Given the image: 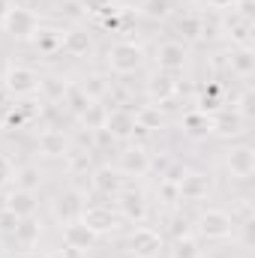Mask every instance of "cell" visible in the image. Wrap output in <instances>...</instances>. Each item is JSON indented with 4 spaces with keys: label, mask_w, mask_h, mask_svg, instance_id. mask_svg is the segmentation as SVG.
Returning <instances> with one entry per match:
<instances>
[{
    "label": "cell",
    "mask_w": 255,
    "mask_h": 258,
    "mask_svg": "<svg viewBox=\"0 0 255 258\" xmlns=\"http://www.w3.org/2000/svg\"><path fill=\"white\" fill-rule=\"evenodd\" d=\"M63 102L69 105V108H72V111H75V114H84V111H87V108L93 105V102L87 99V93H84L81 87H72V84L66 87V93H63Z\"/></svg>",
    "instance_id": "cell-27"
},
{
    "label": "cell",
    "mask_w": 255,
    "mask_h": 258,
    "mask_svg": "<svg viewBox=\"0 0 255 258\" xmlns=\"http://www.w3.org/2000/svg\"><path fill=\"white\" fill-rule=\"evenodd\" d=\"M81 222L99 237V234H105V231H111V228L117 225V216H114V210L105 207V204H84V210H81Z\"/></svg>",
    "instance_id": "cell-7"
},
{
    "label": "cell",
    "mask_w": 255,
    "mask_h": 258,
    "mask_svg": "<svg viewBox=\"0 0 255 258\" xmlns=\"http://www.w3.org/2000/svg\"><path fill=\"white\" fill-rule=\"evenodd\" d=\"M81 90L87 93V99H90V102H96V99L108 90V84H105V78H102V75H90V78H87V84H81Z\"/></svg>",
    "instance_id": "cell-32"
},
{
    "label": "cell",
    "mask_w": 255,
    "mask_h": 258,
    "mask_svg": "<svg viewBox=\"0 0 255 258\" xmlns=\"http://www.w3.org/2000/svg\"><path fill=\"white\" fill-rule=\"evenodd\" d=\"M234 6H237V15H240V18L252 21V12H255V3H252V0H237Z\"/></svg>",
    "instance_id": "cell-41"
},
{
    "label": "cell",
    "mask_w": 255,
    "mask_h": 258,
    "mask_svg": "<svg viewBox=\"0 0 255 258\" xmlns=\"http://www.w3.org/2000/svg\"><path fill=\"white\" fill-rule=\"evenodd\" d=\"M144 15L147 18H156V21H162V18H168L171 15V0H144Z\"/></svg>",
    "instance_id": "cell-29"
},
{
    "label": "cell",
    "mask_w": 255,
    "mask_h": 258,
    "mask_svg": "<svg viewBox=\"0 0 255 258\" xmlns=\"http://www.w3.org/2000/svg\"><path fill=\"white\" fill-rule=\"evenodd\" d=\"M234 111H237L243 120H249V117H252V93H243V96H240V108H234Z\"/></svg>",
    "instance_id": "cell-40"
},
{
    "label": "cell",
    "mask_w": 255,
    "mask_h": 258,
    "mask_svg": "<svg viewBox=\"0 0 255 258\" xmlns=\"http://www.w3.org/2000/svg\"><path fill=\"white\" fill-rule=\"evenodd\" d=\"M222 30H228V36H234L240 45H249V30H252V21H246V18H240L237 12H231L222 24H219Z\"/></svg>",
    "instance_id": "cell-23"
},
{
    "label": "cell",
    "mask_w": 255,
    "mask_h": 258,
    "mask_svg": "<svg viewBox=\"0 0 255 258\" xmlns=\"http://www.w3.org/2000/svg\"><path fill=\"white\" fill-rule=\"evenodd\" d=\"M93 189L102 192V195H117L120 189H123V177H120V171L111 168V165L96 168V174H93Z\"/></svg>",
    "instance_id": "cell-16"
},
{
    "label": "cell",
    "mask_w": 255,
    "mask_h": 258,
    "mask_svg": "<svg viewBox=\"0 0 255 258\" xmlns=\"http://www.w3.org/2000/svg\"><path fill=\"white\" fill-rule=\"evenodd\" d=\"M177 30L183 33V39H198L201 36V15H183Z\"/></svg>",
    "instance_id": "cell-30"
},
{
    "label": "cell",
    "mask_w": 255,
    "mask_h": 258,
    "mask_svg": "<svg viewBox=\"0 0 255 258\" xmlns=\"http://www.w3.org/2000/svg\"><path fill=\"white\" fill-rule=\"evenodd\" d=\"M54 219H60V222H75V219H81V210H84V198L78 189H66L54 198Z\"/></svg>",
    "instance_id": "cell-8"
},
{
    "label": "cell",
    "mask_w": 255,
    "mask_h": 258,
    "mask_svg": "<svg viewBox=\"0 0 255 258\" xmlns=\"http://www.w3.org/2000/svg\"><path fill=\"white\" fill-rule=\"evenodd\" d=\"M141 63H144V54H141V48L135 42H117V45L108 48V66L117 75H129V72H135Z\"/></svg>",
    "instance_id": "cell-4"
},
{
    "label": "cell",
    "mask_w": 255,
    "mask_h": 258,
    "mask_svg": "<svg viewBox=\"0 0 255 258\" xmlns=\"http://www.w3.org/2000/svg\"><path fill=\"white\" fill-rule=\"evenodd\" d=\"M135 123L138 129H159L162 126V114H159V105H144L135 111Z\"/></svg>",
    "instance_id": "cell-26"
},
{
    "label": "cell",
    "mask_w": 255,
    "mask_h": 258,
    "mask_svg": "<svg viewBox=\"0 0 255 258\" xmlns=\"http://www.w3.org/2000/svg\"><path fill=\"white\" fill-rule=\"evenodd\" d=\"M66 87H69V84H66L63 78H42V84H39V90H45L48 99H63Z\"/></svg>",
    "instance_id": "cell-33"
},
{
    "label": "cell",
    "mask_w": 255,
    "mask_h": 258,
    "mask_svg": "<svg viewBox=\"0 0 255 258\" xmlns=\"http://www.w3.org/2000/svg\"><path fill=\"white\" fill-rule=\"evenodd\" d=\"M12 174H15V171H12V162H9V156H3V153H0V189H3V186L12 180Z\"/></svg>",
    "instance_id": "cell-37"
},
{
    "label": "cell",
    "mask_w": 255,
    "mask_h": 258,
    "mask_svg": "<svg viewBox=\"0 0 255 258\" xmlns=\"http://www.w3.org/2000/svg\"><path fill=\"white\" fill-rule=\"evenodd\" d=\"M36 147H39L42 156H63L66 150H69V141H66L63 132H57V129H45V132H39Z\"/></svg>",
    "instance_id": "cell-18"
},
{
    "label": "cell",
    "mask_w": 255,
    "mask_h": 258,
    "mask_svg": "<svg viewBox=\"0 0 255 258\" xmlns=\"http://www.w3.org/2000/svg\"><path fill=\"white\" fill-rule=\"evenodd\" d=\"M246 126V120L231 108V111H216L213 117H210V132H216V135H240Z\"/></svg>",
    "instance_id": "cell-15"
},
{
    "label": "cell",
    "mask_w": 255,
    "mask_h": 258,
    "mask_svg": "<svg viewBox=\"0 0 255 258\" xmlns=\"http://www.w3.org/2000/svg\"><path fill=\"white\" fill-rule=\"evenodd\" d=\"M216 33H222L219 21H216V18H204V15H201V36H216Z\"/></svg>",
    "instance_id": "cell-38"
},
{
    "label": "cell",
    "mask_w": 255,
    "mask_h": 258,
    "mask_svg": "<svg viewBox=\"0 0 255 258\" xmlns=\"http://www.w3.org/2000/svg\"><path fill=\"white\" fill-rule=\"evenodd\" d=\"M63 243L66 246H72V249H81V252H87L93 243H96V234L81 222V219H75V222H66L63 228Z\"/></svg>",
    "instance_id": "cell-12"
},
{
    "label": "cell",
    "mask_w": 255,
    "mask_h": 258,
    "mask_svg": "<svg viewBox=\"0 0 255 258\" xmlns=\"http://www.w3.org/2000/svg\"><path fill=\"white\" fill-rule=\"evenodd\" d=\"M225 165L237 180H249L255 174V150L249 144H237L225 153Z\"/></svg>",
    "instance_id": "cell-6"
},
{
    "label": "cell",
    "mask_w": 255,
    "mask_h": 258,
    "mask_svg": "<svg viewBox=\"0 0 255 258\" xmlns=\"http://www.w3.org/2000/svg\"><path fill=\"white\" fill-rule=\"evenodd\" d=\"M60 9H63L66 18H72V21H81V18L87 15V9H84V3H81V0H66Z\"/></svg>",
    "instance_id": "cell-34"
},
{
    "label": "cell",
    "mask_w": 255,
    "mask_h": 258,
    "mask_svg": "<svg viewBox=\"0 0 255 258\" xmlns=\"http://www.w3.org/2000/svg\"><path fill=\"white\" fill-rule=\"evenodd\" d=\"M195 225H198L201 237H207V240H225L234 231V216L225 213V210H219V207H210V210H204L198 216Z\"/></svg>",
    "instance_id": "cell-1"
},
{
    "label": "cell",
    "mask_w": 255,
    "mask_h": 258,
    "mask_svg": "<svg viewBox=\"0 0 255 258\" xmlns=\"http://www.w3.org/2000/svg\"><path fill=\"white\" fill-rule=\"evenodd\" d=\"M87 252H81V249H72V246H66L63 249V258H84Z\"/></svg>",
    "instance_id": "cell-45"
},
{
    "label": "cell",
    "mask_w": 255,
    "mask_h": 258,
    "mask_svg": "<svg viewBox=\"0 0 255 258\" xmlns=\"http://www.w3.org/2000/svg\"><path fill=\"white\" fill-rule=\"evenodd\" d=\"M207 3H210L213 9H228V6H234L237 0H207Z\"/></svg>",
    "instance_id": "cell-44"
},
{
    "label": "cell",
    "mask_w": 255,
    "mask_h": 258,
    "mask_svg": "<svg viewBox=\"0 0 255 258\" xmlns=\"http://www.w3.org/2000/svg\"><path fill=\"white\" fill-rule=\"evenodd\" d=\"M150 171V156L141 147H129L120 153V174H147Z\"/></svg>",
    "instance_id": "cell-17"
},
{
    "label": "cell",
    "mask_w": 255,
    "mask_h": 258,
    "mask_svg": "<svg viewBox=\"0 0 255 258\" xmlns=\"http://www.w3.org/2000/svg\"><path fill=\"white\" fill-rule=\"evenodd\" d=\"M15 177V189H24V192H33L39 186V168L36 165H24L21 171L12 174Z\"/></svg>",
    "instance_id": "cell-25"
},
{
    "label": "cell",
    "mask_w": 255,
    "mask_h": 258,
    "mask_svg": "<svg viewBox=\"0 0 255 258\" xmlns=\"http://www.w3.org/2000/svg\"><path fill=\"white\" fill-rule=\"evenodd\" d=\"M228 66H231V72H234V75H240V78H249V75L255 72V51L249 48V45H240L237 51H231Z\"/></svg>",
    "instance_id": "cell-20"
},
{
    "label": "cell",
    "mask_w": 255,
    "mask_h": 258,
    "mask_svg": "<svg viewBox=\"0 0 255 258\" xmlns=\"http://www.w3.org/2000/svg\"><path fill=\"white\" fill-rule=\"evenodd\" d=\"M87 168H90V153H72L69 156V171L72 174H81Z\"/></svg>",
    "instance_id": "cell-36"
},
{
    "label": "cell",
    "mask_w": 255,
    "mask_h": 258,
    "mask_svg": "<svg viewBox=\"0 0 255 258\" xmlns=\"http://www.w3.org/2000/svg\"><path fill=\"white\" fill-rule=\"evenodd\" d=\"M6 12H9V0H0V24H3V18H6Z\"/></svg>",
    "instance_id": "cell-46"
},
{
    "label": "cell",
    "mask_w": 255,
    "mask_h": 258,
    "mask_svg": "<svg viewBox=\"0 0 255 258\" xmlns=\"http://www.w3.org/2000/svg\"><path fill=\"white\" fill-rule=\"evenodd\" d=\"M15 225H18V216H15V213H9V210L3 207V210H0V228L12 234V231H15Z\"/></svg>",
    "instance_id": "cell-39"
},
{
    "label": "cell",
    "mask_w": 255,
    "mask_h": 258,
    "mask_svg": "<svg viewBox=\"0 0 255 258\" xmlns=\"http://www.w3.org/2000/svg\"><path fill=\"white\" fill-rule=\"evenodd\" d=\"M198 243H195V237L189 234H180L177 240H174V246H171V258H198Z\"/></svg>",
    "instance_id": "cell-28"
},
{
    "label": "cell",
    "mask_w": 255,
    "mask_h": 258,
    "mask_svg": "<svg viewBox=\"0 0 255 258\" xmlns=\"http://www.w3.org/2000/svg\"><path fill=\"white\" fill-rule=\"evenodd\" d=\"M60 48H63L66 54H72V57H84V54L93 48V42H90L87 33H81V30H69L63 39H60Z\"/></svg>",
    "instance_id": "cell-22"
},
{
    "label": "cell",
    "mask_w": 255,
    "mask_h": 258,
    "mask_svg": "<svg viewBox=\"0 0 255 258\" xmlns=\"http://www.w3.org/2000/svg\"><path fill=\"white\" fill-rule=\"evenodd\" d=\"M159 195H162V201H165V204L180 201V189H177V183H174V180H162V183H159Z\"/></svg>",
    "instance_id": "cell-35"
},
{
    "label": "cell",
    "mask_w": 255,
    "mask_h": 258,
    "mask_svg": "<svg viewBox=\"0 0 255 258\" xmlns=\"http://www.w3.org/2000/svg\"><path fill=\"white\" fill-rule=\"evenodd\" d=\"M6 123H9V126H21V123H24V108H15V111H9Z\"/></svg>",
    "instance_id": "cell-43"
},
{
    "label": "cell",
    "mask_w": 255,
    "mask_h": 258,
    "mask_svg": "<svg viewBox=\"0 0 255 258\" xmlns=\"http://www.w3.org/2000/svg\"><path fill=\"white\" fill-rule=\"evenodd\" d=\"M117 204H120V213L126 216L129 222H141L147 216V204L138 189H120L117 192Z\"/></svg>",
    "instance_id": "cell-13"
},
{
    "label": "cell",
    "mask_w": 255,
    "mask_h": 258,
    "mask_svg": "<svg viewBox=\"0 0 255 258\" xmlns=\"http://www.w3.org/2000/svg\"><path fill=\"white\" fill-rule=\"evenodd\" d=\"M0 27H3V33H9L15 39H30L39 30V18L30 9H24V6H9V12H6Z\"/></svg>",
    "instance_id": "cell-2"
},
{
    "label": "cell",
    "mask_w": 255,
    "mask_h": 258,
    "mask_svg": "<svg viewBox=\"0 0 255 258\" xmlns=\"http://www.w3.org/2000/svg\"><path fill=\"white\" fill-rule=\"evenodd\" d=\"M3 84H6V90L15 93V96H33V93L39 90L42 78H39V72L30 69V66H9L6 75H3Z\"/></svg>",
    "instance_id": "cell-3"
},
{
    "label": "cell",
    "mask_w": 255,
    "mask_h": 258,
    "mask_svg": "<svg viewBox=\"0 0 255 258\" xmlns=\"http://www.w3.org/2000/svg\"><path fill=\"white\" fill-rule=\"evenodd\" d=\"M102 129H108L111 138L117 141V138H132V135L138 132V123H135V114H132V111H126V108H114V111L105 114Z\"/></svg>",
    "instance_id": "cell-9"
},
{
    "label": "cell",
    "mask_w": 255,
    "mask_h": 258,
    "mask_svg": "<svg viewBox=\"0 0 255 258\" xmlns=\"http://www.w3.org/2000/svg\"><path fill=\"white\" fill-rule=\"evenodd\" d=\"M60 33L57 30H39V36H36V42H39V51H45V54H51V51H57L60 48Z\"/></svg>",
    "instance_id": "cell-31"
},
{
    "label": "cell",
    "mask_w": 255,
    "mask_h": 258,
    "mask_svg": "<svg viewBox=\"0 0 255 258\" xmlns=\"http://www.w3.org/2000/svg\"><path fill=\"white\" fill-rule=\"evenodd\" d=\"M9 213H15L18 219H27V216H33V210H36V198L33 192H24V189H15V192L6 195V204H3Z\"/></svg>",
    "instance_id": "cell-19"
},
{
    "label": "cell",
    "mask_w": 255,
    "mask_h": 258,
    "mask_svg": "<svg viewBox=\"0 0 255 258\" xmlns=\"http://www.w3.org/2000/svg\"><path fill=\"white\" fill-rule=\"evenodd\" d=\"M51 258H63V252H54V255H51Z\"/></svg>",
    "instance_id": "cell-47"
},
{
    "label": "cell",
    "mask_w": 255,
    "mask_h": 258,
    "mask_svg": "<svg viewBox=\"0 0 255 258\" xmlns=\"http://www.w3.org/2000/svg\"><path fill=\"white\" fill-rule=\"evenodd\" d=\"M129 252L135 258H159V252H162V237H159V231H153V228H147V225L135 228V231L129 234Z\"/></svg>",
    "instance_id": "cell-5"
},
{
    "label": "cell",
    "mask_w": 255,
    "mask_h": 258,
    "mask_svg": "<svg viewBox=\"0 0 255 258\" xmlns=\"http://www.w3.org/2000/svg\"><path fill=\"white\" fill-rule=\"evenodd\" d=\"M147 93H150V99H159V102H168L174 93H177V78H174V72H156L150 81H147Z\"/></svg>",
    "instance_id": "cell-14"
},
{
    "label": "cell",
    "mask_w": 255,
    "mask_h": 258,
    "mask_svg": "<svg viewBox=\"0 0 255 258\" xmlns=\"http://www.w3.org/2000/svg\"><path fill=\"white\" fill-rule=\"evenodd\" d=\"M39 234H42V228H39V222H33L30 216H27V219H18V225H15V231H12L15 243L24 246V249L36 246V243H39Z\"/></svg>",
    "instance_id": "cell-21"
},
{
    "label": "cell",
    "mask_w": 255,
    "mask_h": 258,
    "mask_svg": "<svg viewBox=\"0 0 255 258\" xmlns=\"http://www.w3.org/2000/svg\"><path fill=\"white\" fill-rule=\"evenodd\" d=\"M177 189H180V201H201L210 192V177L201 171H186L177 180Z\"/></svg>",
    "instance_id": "cell-11"
},
{
    "label": "cell",
    "mask_w": 255,
    "mask_h": 258,
    "mask_svg": "<svg viewBox=\"0 0 255 258\" xmlns=\"http://www.w3.org/2000/svg\"><path fill=\"white\" fill-rule=\"evenodd\" d=\"M81 3L87 12H108V6H111V0H81Z\"/></svg>",
    "instance_id": "cell-42"
},
{
    "label": "cell",
    "mask_w": 255,
    "mask_h": 258,
    "mask_svg": "<svg viewBox=\"0 0 255 258\" xmlns=\"http://www.w3.org/2000/svg\"><path fill=\"white\" fill-rule=\"evenodd\" d=\"M0 255H3V246H0Z\"/></svg>",
    "instance_id": "cell-48"
},
{
    "label": "cell",
    "mask_w": 255,
    "mask_h": 258,
    "mask_svg": "<svg viewBox=\"0 0 255 258\" xmlns=\"http://www.w3.org/2000/svg\"><path fill=\"white\" fill-rule=\"evenodd\" d=\"M186 45L183 42H162L156 48V63L162 72H180L186 66Z\"/></svg>",
    "instance_id": "cell-10"
},
{
    "label": "cell",
    "mask_w": 255,
    "mask_h": 258,
    "mask_svg": "<svg viewBox=\"0 0 255 258\" xmlns=\"http://www.w3.org/2000/svg\"><path fill=\"white\" fill-rule=\"evenodd\" d=\"M180 126L186 129L189 135H207V132H210V117L195 108V111H186V114H183V123H180Z\"/></svg>",
    "instance_id": "cell-24"
}]
</instances>
